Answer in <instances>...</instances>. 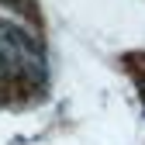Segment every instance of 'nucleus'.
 <instances>
[{"label":"nucleus","mask_w":145,"mask_h":145,"mask_svg":"<svg viewBox=\"0 0 145 145\" xmlns=\"http://www.w3.org/2000/svg\"><path fill=\"white\" fill-rule=\"evenodd\" d=\"M10 72V59H7V52H0V76H7Z\"/></svg>","instance_id":"obj_1"}]
</instances>
